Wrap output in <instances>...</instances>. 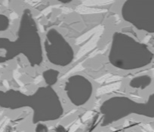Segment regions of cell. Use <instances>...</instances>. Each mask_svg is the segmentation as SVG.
<instances>
[{"instance_id": "6da1fadb", "label": "cell", "mask_w": 154, "mask_h": 132, "mask_svg": "<svg viewBox=\"0 0 154 132\" xmlns=\"http://www.w3.org/2000/svg\"><path fill=\"white\" fill-rule=\"evenodd\" d=\"M0 105L11 109L29 108L32 111L33 124L56 121L64 112L60 96L49 85L38 87L32 94L13 89L0 92Z\"/></svg>"}, {"instance_id": "7a4b0ae2", "label": "cell", "mask_w": 154, "mask_h": 132, "mask_svg": "<svg viewBox=\"0 0 154 132\" xmlns=\"http://www.w3.org/2000/svg\"><path fill=\"white\" fill-rule=\"evenodd\" d=\"M107 57L109 64L116 69L131 71L150 64L154 54L146 44L129 34L116 31L112 35Z\"/></svg>"}, {"instance_id": "3957f363", "label": "cell", "mask_w": 154, "mask_h": 132, "mask_svg": "<svg viewBox=\"0 0 154 132\" xmlns=\"http://www.w3.org/2000/svg\"><path fill=\"white\" fill-rule=\"evenodd\" d=\"M5 45H8L3 48L6 50V59L9 60L23 54L32 67L40 66L43 63L42 38L33 14L29 8L23 11L17 39L11 41L5 39Z\"/></svg>"}, {"instance_id": "277c9868", "label": "cell", "mask_w": 154, "mask_h": 132, "mask_svg": "<svg viewBox=\"0 0 154 132\" xmlns=\"http://www.w3.org/2000/svg\"><path fill=\"white\" fill-rule=\"evenodd\" d=\"M102 126L109 125L132 114L154 118V93L144 102L135 101L126 96H112L100 106Z\"/></svg>"}, {"instance_id": "5b68a950", "label": "cell", "mask_w": 154, "mask_h": 132, "mask_svg": "<svg viewBox=\"0 0 154 132\" xmlns=\"http://www.w3.org/2000/svg\"><path fill=\"white\" fill-rule=\"evenodd\" d=\"M121 15L138 30L154 33V0H128L121 8Z\"/></svg>"}, {"instance_id": "8992f818", "label": "cell", "mask_w": 154, "mask_h": 132, "mask_svg": "<svg viewBox=\"0 0 154 132\" xmlns=\"http://www.w3.org/2000/svg\"><path fill=\"white\" fill-rule=\"evenodd\" d=\"M43 50L50 63L65 67L73 62L74 49L63 34L56 28H51L45 34Z\"/></svg>"}, {"instance_id": "52a82bcc", "label": "cell", "mask_w": 154, "mask_h": 132, "mask_svg": "<svg viewBox=\"0 0 154 132\" xmlns=\"http://www.w3.org/2000/svg\"><path fill=\"white\" fill-rule=\"evenodd\" d=\"M63 90L69 101L74 106L81 107L88 103L92 97L94 84L87 77L75 74L65 81Z\"/></svg>"}, {"instance_id": "ba28073f", "label": "cell", "mask_w": 154, "mask_h": 132, "mask_svg": "<svg viewBox=\"0 0 154 132\" xmlns=\"http://www.w3.org/2000/svg\"><path fill=\"white\" fill-rule=\"evenodd\" d=\"M152 82V78L149 75H143L133 78L129 81V86L135 89H145L146 87L150 85Z\"/></svg>"}, {"instance_id": "9c48e42d", "label": "cell", "mask_w": 154, "mask_h": 132, "mask_svg": "<svg viewBox=\"0 0 154 132\" xmlns=\"http://www.w3.org/2000/svg\"><path fill=\"white\" fill-rule=\"evenodd\" d=\"M59 74L60 72L54 69H48V70L45 71L42 75H43V78L46 83V85L52 86L53 84H55L58 78Z\"/></svg>"}]
</instances>
